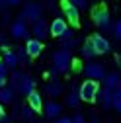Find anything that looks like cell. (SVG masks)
Segmentation results:
<instances>
[{
    "label": "cell",
    "instance_id": "1",
    "mask_svg": "<svg viewBox=\"0 0 121 123\" xmlns=\"http://www.w3.org/2000/svg\"><path fill=\"white\" fill-rule=\"evenodd\" d=\"M14 90H18L20 94L27 96L29 92L35 90V80L31 78V76H27L25 72H14L12 74V84H10Z\"/></svg>",
    "mask_w": 121,
    "mask_h": 123
},
{
    "label": "cell",
    "instance_id": "2",
    "mask_svg": "<svg viewBox=\"0 0 121 123\" xmlns=\"http://www.w3.org/2000/svg\"><path fill=\"white\" fill-rule=\"evenodd\" d=\"M72 67V53L67 49H60L53 55V68L57 72H68Z\"/></svg>",
    "mask_w": 121,
    "mask_h": 123
},
{
    "label": "cell",
    "instance_id": "3",
    "mask_svg": "<svg viewBox=\"0 0 121 123\" xmlns=\"http://www.w3.org/2000/svg\"><path fill=\"white\" fill-rule=\"evenodd\" d=\"M98 92H100V84H98L96 80H90V78H88V80H84V82H82V86L78 88L80 100H82V102H88V104L96 102Z\"/></svg>",
    "mask_w": 121,
    "mask_h": 123
},
{
    "label": "cell",
    "instance_id": "4",
    "mask_svg": "<svg viewBox=\"0 0 121 123\" xmlns=\"http://www.w3.org/2000/svg\"><path fill=\"white\" fill-rule=\"evenodd\" d=\"M41 14H43V6L37 4V2H27L20 14V20L24 22H37L41 18Z\"/></svg>",
    "mask_w": 121,
    "mask_h": 123
},
{
    "label": "cell",
    "instance_id": "5",
    "mask_svg": "<svg viewBox=\"0 0 121 123\" xmlns=\"http://www.w3.org/2000/svg\"><path fill=\"white\" fill-rule=\"evenodd\" d=\"M92 20H94V24H96L98 27H102V29H103V31L111 27V18H109V12L105 10L103 6H98V8H94V10H92Z\"/></svg>",
    "mask_w": 121,
    "mask_h": 123
},
{
    "label": "cell",
    "instance_id": "6",
    "mask_svg": "<svg viewBox=\"0 0 121 123\" xmlns=\"http://www.w3.org/2000/svg\"><path fill=\"white\" fill-rule=\"evenodd\" d=\"M84 74H86V78H90V80H103L105 78V68L102 67V65H98V63H88L86 67H84Z\"/></svg>",
    "mask_w": 121,
    "mask_h": 123
},
{
    "label": "cell",
    "instance_id": "7",
    "mask_svg": "<svg viewBox=\"0 0 121 123\" xmlns=\"http://www.w3.org/2000/svg\"><path fill=\"white\" fill-rule=\"evenodd\" d=\"M90 43H92V47H94V51H96V55H103V53H108L109 49H111V45H109V41L105 39L102 33H94L92 37L88 39Z\"/></svg>",
    "mask_w": 121,
    "mask_h": 123
},
{
    "label": "cell",
    "instance_id": "8",
    "mask_svg": "<svg viewBox=\"0 0 121 123\" xmlns=\"http://www.w3.org/2000/svg\"><path fill=\"white\" fill-rule=\"evenodd\" d=\"M60 6H63V12H65V16L67 20L72 24V25H78L80 24V14H78V8L70 4V0H60Z\"/></svg>",
    "mask_w": 121,
    "mask_h": 123
},
{
    "label": "cell",
    "instance_id": "9",
    "mask_svg": "<svg viewBox=\"0 0 121 123\" xmlns=\"http://www.w3.org/2000/svg\"><path fill=\"white\" fill-rule=\"evenodd\" d=\"M10 35L14 39H27V24L18 18L16 22L10 25Z\"/></svg>",
    "mask_w": 121,
    "mask_h": 123
},
{
    "label": "cell",
    "instance_id": "10",
    "mask_svg": "<svg viewBox=\"0 0 121 123\" xmlns=\"http://www.w3.org/2000/svg\"><path fill=\"white\" fill-rule=\"evenodd\" d=\"M31 33L35 35V39L43 41L45 37L49 35V25H47V22H45L43 18H39L37 22H33V25H31Z\"/></svg>",
    "mask_w": 121,
    "mask_h": 123
},
{
    "label": "cell",
    "instance_id": "11",
    "mask_svg": "<svg viewBox=\"0 0 121 123\" xmlns=\"http://www.w3.org/2000/svg\"><path fill=\"white\" fill-rule=\"evenodd\" d=\"M2 51H4V55H2V63L6 65V68H16V67L20 65V63H18V57H16V51L8 49L6 43H2Z\"/></svg>",
    "mask_w": 121,
    "mask_h": 123
},
{
    "label": "cell",
    "instance_id": "12",
    "mask_svg": "<svg viewBox=\"0 0 121 123\" xmlns=\"http://www.w3.org/2000/svg\"><path fill=\"white\" fill-rule=\"evenodd\" d=\"M68 29V25H67V20H63V18H55L53 22H51V25H49V33L53 35V37H60L65 31Z\"/></svg>",
    "mask_w": 121,
    "mask_h": 123
},
{
    "label": "cell",
    "instance_id": "13",
    "mask_svg": "<svg viewBox=\"0 0 121 123\" xmlns=\"http://www.w3.org/2000/svg\"><path fill=\"white\" fill-rule=\"evenodd\" d=\"M24 49H25V53H27L29 57H39L41 51H43V43H41L39 39L31 37V39H27V43H25Z\"/></svg>",
    "mask_w": 121,
    "mask_h": 123
},
{
    "label": "cell",
    "instance_id": "14",
    "mask_svg": "<svg viewBox=\"0 0 121 123\" xmlns=\"http://www.w3.org/2000/svg\"><path fill=\"white\" fill-rule=\"evenodd\" d=\"M27 105L31 107L33 111H41L43 110V98H41V94L37 90H33V92L27 94Z\"/></svg>",
    "mask_w": 121,
    "mask_h": 123
},
{
    "label": "cell",
    "instance_id": "15",
    "mask_svg": "<svg viewBox=\"0 0 121 123\" xmlns=\"http://www.w3.org/2000/svg\"><path fill=\"white\" fill-rule=\"evenodd\" d=\"M111 96H113V92H111V90H108V88H100L96 100L102 104L103 110H109V107H111Z\"/></svg>",
    "mask_w": 121,
    "mask_h": 123
},
{
    "label": "cell",
    "instance_id": "16",
    "mask_svg": "<svg viewBox=\"0 0 121 123\" xmlns=\"http://www.w3.org/2000/svg\"><path fill=\"white\" fill-rule=\"evenodd\" d=\"M60 104H57L55 100H51V102H47L45 104V115H47L49 119H57L59 115H60Z\"/></svg>",
    "mask_w": 121,
    "mask_h": 123
},
{
    "label": "cell",
    "instance_id": "17",
    "mask_svg": "<svg viewBox=\"0 0 121 123\" xmlns=\"http://www.w3.org/2000/svg\"><path fill=\"white\" fill-rule=\"evenodd\" d=\"M119 78L121 76L117 72H109V74H105V78H103V88H108V90H117L119 88Z\"/></svg>",
    "mask_w": 121,
    "mask_h": 123
},
{
    "label": "cell",
    "instance_id": "18",
    "mask_svg": "<svg viewBox=\"0 0 121 123\" xmlns=\"http://www.w3.org/2000/svg\"><path fill=\"white\" fill-rule=\"evenodd\" d=\"M14 94H16V90L12 86H2L0 88V102L2 104H10L14 100Z\"/></svg>",
    "mask_w": 121,
    "mask_h": 123
},
{
    "label": "cell",
    "instance_id": "19",
    "mask_svg": "<svg viewBox=\"0 0 121 123\" xmlns=\"http://www.w3.org/2000/svg\"><path fill=\"white\" fill-rule=\"evenodd\" d=\"M80 102L82 100H80V94H78V88H70L68 96H67V105L68 107H76Z\"/></svg>",
    "mask_w": 121,
    "mask_h": 123
},
{
    "label": "cell",
    "instance_id": "20",
    "mask_svg": "<svg viewBox=\"0 0 121 123\" xmlns=\"http://www.w3.org/2000/svg\"><path fill=\"white\" fill-rule=\"evenodd\" d=\"M45 92H47L51 98H57L60 92H63V86H60V82H57V80H51L47 86H45Z\"/></svg>",
    "mask_w": 121,
    "mask_h": 123
},
{
    "label": "cell",
    "instance_id": "21",
    "mask_svg": "<svg viewBox=\"0 0 121 123\" xmlns=\"http://www.w3.org/2000/svg\"><path fill=\"white\" fill-rule=\"evenodd\" d=\"M82 57L84 59H94L96 57V51H94V47H92V43H90V41H86L82 45Z\"/></svg>",
    "mask_w": 121,
    "mask_h": 123
},
{
    "label": "cell",
    "instance_id": "22",
    "mask_svg": "<svg viewBox=\"0 0 121 123\" xmlns=\"http://www.w3.org/2000/svg\"><path fill=\"white\" fill-rule=\"evenodd\" d=\"M111 107H115L117 111H121V88L113 90V96H111Z\"/></svg>",
    "mask_w": 121,
    "mask_h": 123
},
{
    "label": "cell",
    "instance_id": "23",
    "mask_svg": "<svg viewBox=\"0 0 121 123\" xmlns=\"http://www.w3.org/2000/svg\"><path fill=\"white\" fill-rule=\"evenodd\" d=\"M16 57H18V63H24V65H27V63H29V59H31V57L25 53V49H24V47L16 49Z\"/></svg>",
    "mask_w": 121,
    "mask_h": 123
},
{
    "label": "cell",
    "instance_id": "24",
    "mask_svg": "<svg viewBox=\"0 0 121 123\" xmlns=\"http://www.w3.org/2000/svg\"><path fill=\"white\" fill-rule=\"evenodd\" d=\"M6 76H8V68H6V65L2 61H0V88L6 86Z\"/></svg>",
    "mask_w": 121,
    "mask_h": 123
},
{
    "label": "cell",
    "instance_id": "25",
    "mask_svg": "<svg viewBox=\"0 0 121 123\" xmlns=\"http://www.w3.org/2000/svg\"><path fill=\"white\" fill-rule=\"evenodd\" d=\"M22 119H31L33 117V110H31V107H29V105H25V107H22Z\"/></svg>",
    "mask_w": 121,
    "mask_h": 123
},
{
    "label": "cell",
    "instance_id": "26",
    "mask_svg": "<svg viewBox=\"0 0 121 123\" xmlns=\"http://www.w3.org/2000/svg\"><path fill=\"white\" fill-rule=\"evenodd\" d=\"M111 29H113V35H115V39H121V22H117V24H115Z\"/></svg>",
    "mask_w": 121,
    "mask_h": 123
},
{
    "label": "cell",
    "instance_id": "27",
    "mask_svg": "<svg viewBox=\"0 0 121 123\" xmlns=\"http://www.w3.org/2000/svg\"><path fill=\"white\" fill-rule=\"evenodd\" d=\"M70 4H74L76 8H86V4H88V0H70Z\"/></svg>",
    "mask_w": 121,
    "mask_h": 123
},
{
    "label": "cell",
    "instance_id": "28",
    "mask_svg": "<svg viewBox=\"0 0 121 123\" xmlns=\"http://www.w3.org/2000/svg\"><path fill=\"white\" fill-rule=\"evenodd\" d=\"M72 119V123H86V119H84V115L82 113H76L74 117H70Z\"/></svg>",
    "mask_w": 121,
    "mask_h": 123
},
{
    "label": "cell",
    "instance_id": "29",
    "mask_svg": "<svg viewBox=\"0 0 121 123\" xmlns=\"http://www.w3.org/2000/svg\"><path fill=\"white\" fill-rule=\"evenodd\" d=\"M55 123H72V119H70V117H60V115H59V117L55 119Z\"/></svg>",
    "mask_w": 121,
    "mask_h": 123
},
{
    "label": "cell",
    "instance_id": "30",
    "mask_svg": "<svg viewBox=\"0 0 121 123\" xmlns=\"http://www.w3.org/2000/svg\"><path fill=\"white\" fill-rule=\"evenodd\" d=\"M57 74H59V72H57V70H55V68H51V70H49V72H47V76H49V78H53V80H55V78H57Z\"/></svg>",
    "mask_w": 121,
    "mask_h": 123
},
{
    "label": "cell",
    "instance_id": "31",
    "mask_svg": "<svg viewBox=\"0 0 121 123\" xmlns=\"http://www.w3.org/2000/svg\"><path fill=\"white\" fill-rule=\"evenodd\" d=\"M22 2V0H6V4H10V6H18Z\"/></svg>",
    "mask_w": 121,
    "mask_h": 123
},
{
    "label": "cell",
    "instance_id": "32",
    "mask_svg": "<svg viewBox=\"0 0 121 123\" xmlns=\"http://www.w3.org/2000/svg\"><path fill=\"white\" fill-rule=\"evenodd\" d=\"M2 117H6V111H4V107L0 105V119H2Z\"/></svg>",
    "mask_w": 121,
    "mask_h": 123
},
{
    "label": "cell",
    "instance_id": "33",
    "mask_svg": "<svg viewBox=\"0 0 121 123\" xmlns=\"http://www.w3.org/2000/svg\"><path fill=\"white\" fill-rule=\"evenodd\" d=\"M90 123H100V119H98L96 115H92V119H90Z\"/></svg>",
    "mask_w": 121,
    "mask_h": 123
},
{
    "label": "cell",
    "instance_id": "34",
    "mask_svg": "<svg viewBox=\"0 0 121 123\" xmlns=\"http://www.w3.org/2000/svg\"><path fill=\"white\" fill-rule=\"evenodd\" d=\"M0 123H10V119H8V117H2V119H0Z\"/></svg>",
    "mask_w": 121,
    "mask_h": 123
},
{
    "label": "cell",
    "instance_id": "35",
    "mask_svg": "<svg viewBox=\"0 0 121 123\" xmlns=\"http://www.w3.org/2000/svg\"><path fill=\"white\" fill-rule=\"evenodd\" d=\"M6 6V0H0V8H4Z\"/></svg>",
    "mask_w": 121,
    "mask_h": 123
},
{
    "label": "cell",
    "instance_id": "36",
    "mask_svg": "<svg viewBox=\"0 0 121 123\" xmlns=\"http://www.w3.org/2000/svg\"><path fill=\"white\" fill-rule=\"evenodd\" d=\"M2 43H4V37H2V35H0V45H2Z\"/></svg>",
    "mask_w": 121,
    "mask_h": 123
},
{
    "label": "cell",
    "instance_id": "37",
    "mask_svg": "<svg viewBox=\"0 0 121 123\" xmlns=\"http://www.w3.org/2000/svg\"><path fill=\"white\" fill-rule=\"evenodd\" d=\"M119 88H121V78H119Z\"/></svg>",
    "mask_w": 121,
    "mask_h": 123
},
{
    "label": "cell",
    "instance_id": "38",
    "mask_svg": "<svg viewBox=\"0 0 121 123\" xmlns=\"http://www.w3.org/2000/svg\"><path fill=\"white\" fill-rule=\"evenodd\" d=\"M0 61H2V57H0Z\"/></svg>",
    "mask_w": 121,
    "mask_h": 123
}]
</instances>
